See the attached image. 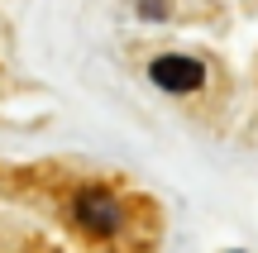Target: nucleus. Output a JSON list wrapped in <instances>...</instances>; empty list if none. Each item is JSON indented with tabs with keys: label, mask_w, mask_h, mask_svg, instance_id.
Instances as JSON below:
<instances>
[{
	"label": "nucleus",
	"mask_w": 258,
	"mask_h": 253,
	"mask_svg": "<svg viewBox=\"0 0 258 253\" xmlns=\"http://www.w3.org/2000/svg\"><path fill=\"white\" fill-rule=\"evenodd\" d=\"M77 225L91 229V234H115L120 229V201L105 187H86L77 196Z\"/></svg>",
	"instance_id": "obj_1"
},
{
	"label": "nucleus",
	"mask_w": 258,
	"mask_h": 253,
	"mask_svg": "<svg viewBox=\"0 0 258 253\" xmlns=\"http://www.w3.org/2000/svg\"><path fill=\"white\" fill-rule=\"evenodd\" d=\"M148 76H153L163 91H201L206 86V67L196 62V57H182V53H163L148 67Z\"/></svg>",
	"instance_id": "obj_2"
},
{
	"label": "nucleus",
	"mask_w": 258,
	"mask_h": 253,
	"mask_svg": "<svg viewBox=\"0 0 258 253\" xmlns=\"http://www.w3.org/2000/svg\"><path fill=\"white\" fill-rule=\"evenodd\" d=\"M139 15H144V19H163V15H167V10H163V5H158V0H148V5H139Z\"/></svg>",
	"instance_id": "obj_3"
}]
</instances>
